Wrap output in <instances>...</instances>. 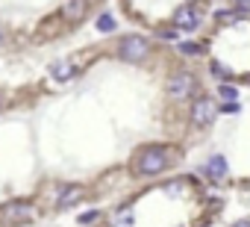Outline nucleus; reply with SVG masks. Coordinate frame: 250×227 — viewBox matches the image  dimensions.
<instances>
[{
  "mask_svg": "<svg viewBox=\"0 0 250 227\" xmlns=\"http://www.w3.org/2000/svg\"><path fill=\"white\" fill-rule=\"evenodd\" d=\"M168 165H171V157H168V151L162 145L142 148L139 157H136V162H133V168H136L139 177H159L162 171H168Z\"/></svg>",
  "mask_w": 250,
  "mask_h": 227,
  "instance_id": "f257e3e1",
  "label": "nucleus"
},
{
  "mask_svg": "<svg viewBox=\"0 0 250 227\" xmlns=\"http://www.w3.org/2000/svg\"><path fill=\"white\" fill-rule=\"evenodd\" d=\"M36 218V204L27 198H15L0 204V221L3 224H30Z\"/></svg>",
  "mask_w": 250,
  "mask_h": 227,
  "instance_id": "f03ea898",
  "label": "nucleus"
},
{
  "mask_svg": "<svg viewBox=\"0 0 250 227\" xmlns=\"http://www.w3.org/2000/svg\"><path fill=\"white\" fill-rule=\"evenodd\" d=\"M118 56L124 62H145L150 56V42L145 36H124L118 42Z\"/></svg>",
  "mask_w": 250,
  "mask_h": 227,
  "instance_id": "7ed1b4c3",
  "label": "nucleus"
},
{
  "mask_svg": "<svg viewBox=\"0 0 250 227\" xmlns=\"http://www.w3.org/2000/svg\"><path fill=\"white\" fill-rule=\"evenodd\" d=\"M194 89H197V80H194V74H188V71L171 74V77H168V86H165V91H168L171 100H188V97L194 94Z\"/></svg>",
  "mask_w": 250,
  "mask_h": 227,
  "instance_id": "20e7f679",
  "label": "nucleus"
},
{
  "mask_svg": "<svg viewBox=\"0 0 250 227\" xmlns=\"http://www.w3.org/2000/svg\"><path fill=\"white\" fill-rule=\"evenodd\" d=\"M215 100H209V97H197L194 103H191V124L194 127H209L212 121H215Z\"/></svg>",
  "mask_w": 250,
  "mask_h": 227,
  "instance_id": "39448f33",
  "label": "nucleus"
},
{
  "mask_svg": "<svg viewBox=\"0 0 250 227\" xmlns=\"http://www.w3.org/2000/svg\"><path fill=\"white\" fill-rule=\"evenodd\" d=\"M83 198H85V186H80V183H65V186H59L56 209H71V206L80 204Z\"/></svg>",
  "mask_w": 250,
  "mask_h": 227,
  "instance_id": "423d86ee",
  "label": "nucleus"
},
{
  "mask_svg": "<svg viewBox=\"0 0 250 227\" xmlns=\"http://www.w3.org/2000/svg\"><path fill=\"white\" fill-rule=\"evenodd\" d=\"M174 27L177 30H197L200 27V9L197 6H180L177 12H174Z\"/></svg>",
  "mask_w": 250,
  "mask_h": 227,
  "instance_id": "0eeeda50",
  "label": "nucleus"
},
{
  "mask_svg": "<svg viewBox=\"0 0 250 227\" xmlns=\"http://www.w3.org/2000/svg\"><path fill=\"white\" fill-rule=\"evenodd\" d=\"M77 74H80V65L71 62V59H62V62H56V65L50 68V77H53L56 83H71Z\"/></svg>",
  "mask_w": 250,
  "mask_h": 227,
  "instance_id": "6e6552de",
  "label": "nucleus"
},
{
  "mask_svg": "<svg viewBox=\"0 0 250 227\" xmlns=\"http://www.w3.org/2000/svg\"><path fill=\"white\" fill-rule=\"evenodd\" d=\"M206 174H209L212 180H224V177H227V159H224V157H212V159L206 162Z\"/></svg>",
  "mask_w": 250,
  "mask_h": 227,
  "instance_id": "1a4fd4ad",
  "label": "nucleus"
},
{
  "mask_svg": "<svg viewBox=\"0 0 250 227\" xmlns=\"http://www.w3.org/2000/svg\"><path fill=\"white\" fill-rule=\"evenodd\" d=\"M62 15H65V21H71V24H77L83 15H85V0H71V3L62 9Z\"/></svg>",
  "mask_w": 250,
  "mask_h": 227,
  "instance_id": "9d476101",
  "label": "nucleus"
},
{
  "mask_svg": "<svg viewBox=\"0 0 250 227\" xmlns=\"http://www.w3.org/2000/svg\"><path fill=\"white\" fill-rule=\"evenodd\" d=\"M112 227H133V209H121V212H115Z\"/></svg>",
  "mask_w": 250,
  "mask_h": 227,
  "instance_id": "9b49d317",
  "label": "nucleus"
},
{
  "mask_svg": "<svg viewBox=\"0 0 250 227\" xmlns=\"http://www.w3.org/2000/svg\"><path fill=\"white\" fill-rule=\"evenodd\" d=\"M238 15H241V9H232V12H218V15H215V21H218V24H232V21H238Z\"/></svg>",
  "mask_w": 250,
  "mask_h": 227,
  "instance_id": "f8f14e48",
  "label": "nucleus"
},
{
  "mask_svg": "<svg viewBox=\"0 0 250 227\" xmlns=\"http://www.w3.org/2000/svg\"><path fill=\"white\" fill-rule=\"evenodd\" d=\"M97 30H100V33L115 30V18H112V15H100V18H97Z\"/></svg>",
  "mask_w": 250,
  "mask_h": 227,
  "instance_id": "ddd939ff",
  "label": "nucleus"
},
{
  "mask_svg": "<svg viewBox=\"0 0 250 227\" xmlns=\"http://www.w3.org/2000/svg\"><path fill=\"white\" fill-rule=\"evenodd\" d=\"M200 50H203V47H200L197 42H183V45H180V53H186V56H197Z\"/></svg>",
  "mask_w": 250,
  "mask_h": 227,
  "instance_id": "4468645a",
  "label": "nucleus"
},
{
  "mask_svg": "<svg viewBox=\"0 0 250 227\" xmlns=\"http://www.w3.org/2000/svg\"><path fill=\"white\" fill-rule=\"evenodd\" d=\"M97 218H100V212H97V209H91V212H83V215H80V224H94Z\"/></svg>",
  "mask_w": 250,
  "mask_h": 227,
  "instance_id": "2eb2a0df",
  "label": "nucleus"
},
{
  "mask_svg": "<svg viewBox=\"0 0 250 227\" xmlns=\"http://www.w3.org/2000/svg\"><path fill=\"white\" fill-rule=\"evenodd\" d=\"M221 97H227V100H235L238 94H235V89H229V86H221Z\"/></svg>",
  "mask_w": 250,
  "mask_h": 227,
  "instance_id": "dca6fc26",
  "label": "nucleus"
},
{
  "mask_svg": "<svg viewBox=\"0 0 250 227\" xmlns=\"http://www.w3.org/2000/svg\"><path fill=\"white\" fill-rule=\"evenodd\" d=\"M165 192H183V183H180V180H174V183H168V186H165Z\"/></svg>",
  "mask_w": 250,
  "mask_h": 227,
  "instance_id": "f3484780",
  "label": "nucleus"
},
{
  "mask_svg": "<svg viewBox=\"0 0 250 227\" xmlns=\"http://www.w3.org/2000/svg\"><path fill=\"white\" fill-rule=\"evenodd\" d=\"M235 9H241V12H250V0H238V3H235Z\"/></svg>",
  "mask_w": 250,
  "mask_h": 227,
  "instance_id": "a211bd4d",
  "label": "nucleus"
},
{
  "mask_svg": "<svg viewBox=\"0 0 250 227\" xmlns=\"http://www.w3.org/2000/svg\"><path fill=\"white\" fill-rule=\"evenodd\" d=\"M235 227H250V221H238V224H235Z\"/></svg>",
  "mask_w": 250,
  "mask_h": 227,
  "instance_id": "6ab92c4d",
  "label": "nucleus"
},
{
  "mask_svg": "<svg viewBox=\"0 0 250 227\" xmlns=\"http://www.w3.org/2000/svg\"><path fill=\"white\" fill-rule=\"evenodd\" d=\"M0 47H3V30H0Z\"/></svg>",
  "mask_w": 250,
  "mask_h": 227,
  "instance_id": "aec40b11",
  "label": "nucleus"
},
{
  "mask_svg": "<svg viewBox=\"0 0 250 227\" xmlns=\"http://www.w3.org/2000/svg\"><path fill=\"white\" fill-rule=\"evenodd\" d=\"M0 109H3V94H0Z\"/></svg>",
  "mask_w": 250,
  "mask_h": 227,
  "instance_id": "412c9836",
  "label": "nucleus"
}]
</instances>
